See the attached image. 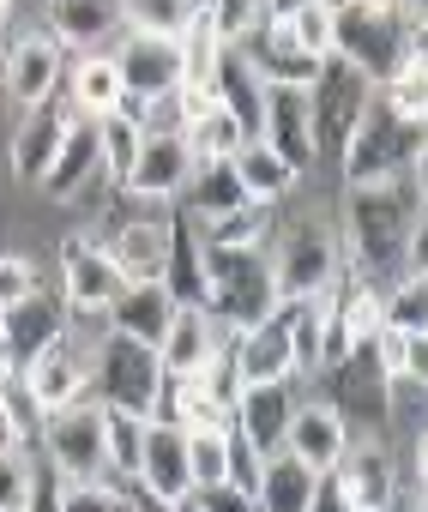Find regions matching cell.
Returning a JSON list of instances; mask_svg holds the SVG:
<instances>
[{
  "label": "cell",
  "mask_w": 428,
  "mask_h": 512,
  "mask_svg": "<svg viewBox=\"0 0 428 512\" xmlns=\"http://www.w3.org/2000/svg\"><path fill=\"white\" fill-rule=\"evenodd\" d=\"M193 500H199L205 512H260V506H254V494H248V488H236V482H218V488H193Z\"/></svg>",
  "instance_id": "42"
},
{
  "label": "cell",
  "mask_w": 428,
  "mask_h": 512,
  "mask_svg": "<svg viewBox=\"0 0 428 512\" xmlns=\"http://www.w3.org/2000/svg\"><path fill=\"white\" fill-rule=\"evenodd\" d=\"M308 512H356V500L344 494V482H338V470H320V476H314V494H308Z\"/></svg>",
  "instance_id": "43"
},
{
  "label": "cell",
  "mask_w": 428,
  "mask_h": 512,
  "mask_svg": "<svg viewBox=\"0 0 428 512\" xmlns=\"http://www.w3.org/2000/svg\"><path fill=\"white\" fill-rule=\"evenodd\" d=\"M284 452H290L296 464H308L314 476H320V470H338V458L350 452V428H344V416H338L326 398L302 392V404H296V416H290V428H284Z\"/></svg>",
  "instance_id": "16"
},
{
  "label": "cell",
  "mask_w": 428,
  "mask_h": 512,
  "mask_svg": "<svg viewBox=\"0 0 428 512\" xmlns=\"http://www.w3.org/2000/svg\"><path fill=\"white\" fill-rule=\"evenodd\" d=\"M19 380L31 386V398L43 404V410H67V404H91V350L79 344V338H55V344H43L25 368H19Z\"/></svg>",
  "instance_id": "11"
},
{
  "label": "cell",
  "mask_w": 428,
  "mask_h": 512,
  "mask_svg": "<svg viewBox=\"0 0 428 512\" xmlns=\"http://www.w3.org/2000/svg\"><path fill=\"white\" fill-rule=\"evenodd\" d=\"M151 506H175L181 494H193L187 482V434L175 422H145V452H139V482H133Z\"/></svg>",
  "instance_id": "18"
},
{
  "label": "cell",
  "mask_w": 428,
  "mask_h": 512,
  "mask_svg": "<svg viewBox=\"0 0 428 512\" xmlns=\"http://www.w3.org/2000/svg\"><path fill=\"white\" fill-rule=\"evenodd\" d=\"M169 320H175V296H169L163 284H127V290L109 302V332H115V338H133V344H145V350L163 344Z\"/></svg>",
  "instance_id": "22"
},
{
  "label": "cell",
  "mask_w": 428,
  "mask_h": 512,
  "mask_svg": "<svg viewBox=\"0 0 428 512\" xmlns=\"http://www.w3.org/2000/svg\"><path fill=\"white\" fill-rule=\"evenodd\" d=\"M296 404H302V380H260V386H242L230 416H236V434L260 458H272V452H284V428H290Z\"/></svg>",
  "instance_id": "15"
},
{
  "label": "cell",
  "mask_w": 428,
  "mask_h": 512,
  "mask_svg": "<svg viewBox=\"0 0 428 512\" xmlns=\"http://www.w3.org/2000/svg\"><path fill=\"white\" fill-rule=\"evenodd\" d=\"M49 290V272L37 266V253H13V247H0V314L19 308L25 296Z\"/></svg>",
  "instance_id": "38"
},
{
  "label": "cell",
  "mask_w": 428,
  "mask_h": 512,
  "mask_svg": "<svg viewBox=\"0 0 428 512\" xmlns=\"http://www.w3.org/2000/svg\"><path fill=\"white\" fill-rule=\"evenodd\" d=\"M13 7H19V0H0V31H7V25H13Z\"/></svg>",
  "instance_id": "47"
},
{
  "label": "cell",
  "mask_w": 428,
  "mask_h": 512,
  "mask_svg": "<svg viewBox=\"0 0 428 512\" xmlns=\"http://www.w3.org/2000/svg\"><path fill=\"white\" fill-rule=\"evenodd\" d=\"M374 362L386 380H428V332H398V326H380L368 338Z\"/></svg>",
  "instance_id": "30"
},
{
  "label": "cell",
  "mask_w": 428,
  "mask_h": 512,
  "mask_svg": "<svg viewBox=\"0 0 428 512\" xmlns=\"http://www.w3.org/2000/svg\"><path fill=\"white\" fill-rule=\"evenodd\" d=\"M368 512H380V506H368Z\"/></svg>",
  "instance_id": "49"
},
{
  "label": "cell",
  "mask_w": 428,
  "mask_h": 512,
  "mask_svg": "<svg viewBox=\"0 0 428 512\" xmlns=\"http://www.w3.org/2000/svg\"><path fill=\"white\" fill-rule=\"evenodd\" d=\"M236 368H242L248 386H260V380H296V356H290V338H284L278 314L260 320V326H248V332H236Z\"/></svg>",
  "instance_id": "27"
},
{
  "label": "cell",
  "mask_w": 428,
  "mask_h": 512,
  "mask_svg": "<svg viewBox=\"0 0 428 512\" xmlns=\"http://www.w3.org/2000/svg\"><path fill=\"white\" fill-rule=\"evenodd\" d=\"M103 446H109V482H139V452H145V416L103 410Z\"/></svg>",
  "instance_id": "32"
},
{
  "label": "cell",
  "mask_w": 428,
  "mask_h": 512,
  "mask_svg": "<svg viewBox=\"0 0 428 512\" xmlns=\"http://www.w3.org/2000/svg\"><path fill=\"white\" fill-rule=\"evenodd\" d=\"M163 512H205V506H199L193 494H181V500H175V506H163Z\"/></svg>",
  "instance_id": "46"
},
{
  "label": "cell",
  "mask_w": 428,
  "mask_h": 512,
  "mask_svg": "<svg viewBox=\"0 0 428 512\" xmlns=\"http://www.w3.org/2000/svg\"><path fill=\"white\" fill-rule=\"evenodd\" d=\"M13 446H25V440H19V428L7 422V410H0V452H13Z\"/></svg>",
  "instance_id": "44"
},
{
  "label": "cell",
  "mask_w": 428,
  "mask_h": 512,
  "mask_svg": "<svg viewBox=\"0 0 428 512\" xmlns=\"http://www.w3.org/2000/svg\"><path fill=\"white\" fill-rule=\"evenodd\" d=\"M380 326L428 332V278H404V284L380 290Z\"/></svg>",
  "instance_id": "36"
},
{
  "label": "cell",
  "mask_w": 428,
  "mask_h": 512,
  "mask_svg": "<svg viewBox=\"0 0 428 512\" xmlns=\"http://www.w3.org/2000/svg\"><path fill=\"white\" fill-rule=\"evenodd\" d=\"M115 73H121V91L127 97H163V91H181V49L175 37H145V31H121L115 49H109Z\"/></svg>",
  "instance_id": "13"
},
{
  "label": "cell",
  "mask_w": 428,
  "mask_h": 512,
  "mask_svg": "<svg viewBox=\"0 0 428 512\" xmlns=\"http://www.w3.org/2000/svg\"><path fill=\"white\" fill-rule=\"evenodd\" d=\"M272 223H278V211L248 199V205H236V211H224V217L193 223V235H199V247H266V241H272Z\"/></svg>",
  "instance_id": "29"
},
{
  "label": "cell",
  "mask_w": 428,
  "mask_h": 512,
  "mask_svg": "<svg viewBox=\"0 0 428 512\" xmlns=\"http://www.w3.org/2000/svg\"><path fill=\"white\" fill-rule=\"evenodd\" d=\"M308 494H314V470L296 464L290 452H272L260 464V482H254V506L260 512H308Z\"/></svg>",
  "instance_id": "28"
},
{
  "label": "cell",
  "mask_w": 428,
  "mask_h": 512,
  "mask_svg": "<svg viewBox=\"0 0 428 512\" xmlns=\"http://www.w3.org/2000/svg\"><path fill=\"white\" fill-rule=\"evenodd\" d=\"M187 169H193V157H187L181 133H145V139H139V157H133V169H127V181H121V193H133V199H145V205H175Z\"/></svg>",
  "instance_id": "17"
},
{
  "label": "cell",
  "mask_w": 428,
  "mask_h": 512,
  "mask_svg": "<svg viewBox=\"0 0 428 512\" xmlns=\"http://www.w3.org/2000/svg\"><path fill=\"white\" fill-rule=\"evenodd\" d=\"M187 482L193 488L230 482V428H187Z\"/></svg>",
  "instance_id": "33"
},
{
  "label": "cell",
  "mask_w": 428,
  "mask_h": 512,
  "mask_svg": "<svg viewBox=\"0 0 428 512\" xmlns=\"http://www.w3.org/2000/svg\"><path fill=\"white\" fill-rule=\"evenodd\" d=\"M211 97H218V109L254 139L260 133V115H266V79L236 55V49H224V61H218V79H211Z\"/></svg>",
  "instance_id": "26"
},
{
  "label": "cell",
  "mask_w": 428,
  "mask_h": 512,
  "mask_svg": "<svg viewBox=\"0 0 428 512\" xmlns=\"http://www.w3.org/2000/svg\"><path fill=\"white\" fill-rule=\"evenodd\" d=\"M338 482L344 494L356 500V512L368 506H386V494L398 488V458L386 440H350V452L338 458Z\"/></svg>",
  "instance_id": "23"
},
{
  "label": "cell",
  "mask_w": 428,
  "mask_h": 512,
  "mask_svg": "<svg viewBox=\"0 0 428 512\" xmlns=\"http://www.w3.org/2000/svg\"><path fill=\"white\" fill-rule=\"evenodd\" d=\"M260 19H266V0H205V25L224 49H242Z\"/></svg>",
  "instance_id": "37"
},
{
  "label": "cell",
  "mask_w": 428,
  "mask_h": 512,
  "mask_svg": "<svg viewBox=\"0 0 428 512\" xmlns=\"http://www.w3.org/2000/svg\"><path fill=\"white\" fill-rule=\"evenodd\" d=\"M61 139H67V109H61L55 97L37 103V109H19V121H13V133H7V169H13V181L37 193V181L49 175Z\"/></svg>",
  "instance_id": "14"
},
{
  "label": "cell",
  "mask_w": 428,
  "mask_h": 512,
  "mask_svg": "<svg viewBox=\"0 0 428 512\" xmlns=\"http://www.w3.org/2000/svg\"><path fill=\"white\" fill-rule=\"evenodd\" d=\"M169 235H175V205H139L127 223H115L97 247L115 260L127 284H163L169 266Z\"/></svg>",
  "instance_id": "8"
},
{
  "label": "cell",
  "mask_w": 428,
  "mask_h": 512,
  "mask_svg": "<svg viewBox=\"0 0 428 512\" xmlns=\"http://www.w3.org/2000/svg\"><path fill=\"white\" fill-rule=\"evenodd\" d=\"M13 374H19V368H13V362H7V350H0V386H7V380H13Z\"/></svg>",
  "instance_id": "48"
},
{
  "label": "cell",
  "mask_w": 428,
  "mask_h": 512,
  "mask_svg": "<svg viewBox=\"0 0 428 512\" xmlns=\"http://www.w3.org/2000/svg\"><path fill=\"white\" fill-rule=\"evenodd\" d=\"M278 308V278H272V253L266 247H205V314L248 332L272 320Z\"/></svg>",
  "instance_id": "2"
},
{
  "label": "cell",
  "mask_w": 428,
  "mask_h": 512,
  "mask_svg": "<svg viewBox=\"0 0 428 512\" xmlns=\"http://www.w3.org/2000/svg\"><path fill=\"white\" fill-rule=\"evenodd\" d=\"M31 464H37V446L0 452V512H25V500H31Z\"/></svg>",
  "instance_id": "41"
},
{
  "label": "cell",
  "mask_w": 428,
  "mask_h": 512,
  "mask_svg": "<svg viewBox=\"0 0 428 512\" xmlns=\"http://www.w3.org/2000/svg\"><path fill=\"white\" fill-rule=\"evenodd\" d=\"M242 139H248V133H242L218 103H211L205 115H193V121H187V133H181V145H187V157H193V163H230V157L242 151Z\"/></svg>",
  "instance_id": "31"
},
{
  "label": "cell",
  "mask_w": 428,
  "mask_h": 512,
  "mask_svg": "<svg viewBox=\"0 0 428 512\" xmlns=\"http://www.w3.org/2000/svg\"><path fill=\"white\" fill-rule=\"evenodd\" d=\"M296 7H308V0H266V13H272V19H290Z\"/></svg>",
  "instance_id": "45"
},
{
  "label": "cell",
  "mask_w": 428,
  "mask_h": 512,
  "mask_svg": "<svg viewBox=\"0 0 428 512\" xmlns=\"http://www.w3.org/2000/svg\"><path fill=\"white\" fill-rule=\"evenodd\" d=\"M37 458L61 476V482H97L109 470V446H103V410L97 404H67L49 410L37 428Z\"/></svg>",
  "instance_id": "7"
},
{
  "label": "cell",
  "mask_w": 428,
  "mask_h": 512,
  "mask_svg": "<svg viewBox=\"0 0 428 512\" xmlns=\"http://www.w3.org/2000/svg\"><path fill=\"white\" fill-rule=\"evenodd\" d=\"M193 13H199V0H121V31H145V37H181Z\"/></svg>",
  "instance_id": "34"
},
{
  "label": "cell",
  "mask_w": 428,
  "mask_h": 512,
  "mask_svg": "<svg viewBox=\"0 0 428 512\" xmlns=\"http://www.w3.org/2000/svg\"><path fill=\"white\" fill-rule=\"evenodd\" d=\"M230 169H236L242 193H248L254 205H272V211H278V205L302 187V175H296V169H290V163H284L266 139H242V151L230 157Z\"/></svg>",
  "instance_id": "24"
},
{
  "label": "cell",
  "mask_w": 428,
  "mask_h": 512,
  "mask_svg": "<svg viewBox=\"0 0 428 512\" xmlns=\"http://www.w3.org/2000/svg\"><path fill=\"white\" fill-rule=\"evenodd\" d=\"M428 187L422 169H404L374 187H344V278L368 290H392L404 278H428V223H422Z\"/></svg>",
  "instance_id": "1"
},
{
  "label": "cell",
  "mask_w": 428,
  "mask_h": 512,
  "mask_svg": "<svg viewBox=\"0 0 428 512\" xmlns=\"http://www.w3.org/2000/svg\"><path fill=\"white\" fill-rule=\"evenodd\" d=\"M61 73H67V49L49 37V25H31L0 55V97H13V109H37L61 91Z\"/></svg>",
  "instance_id": "9"
},
{
  "label": "cell",
  "mask_w": 428,
  "mask_h": 512,
  "mask_svg": "<svg viewBox=\"0 0 428 512\" xmlns=\"http://www.w3.org/2000/svg\"><path fill=\"white\" fill-rule=\"evenodd\" d=\"M284 25H290L296 49H302L308 61H326V55H332V7H326V0H308V7H296Z\"/></svg>",
  "instance_id": "39"
},
{
  "label": "cell",
  "mask_w": 428,
  "mask_h": 512,
  "mask_svg": "<svg viewBox=\"0 0 428 512\" xmlns=\"http://www.w3.org/2000/svg\"><path fill=\"white\" fill-rule=\"evenodd\" d=\"M236 205H248V193H242V181H236L230 163H193L187 181H181V193H175V211H181L187 223L224 217V211H236Z\"/></svg>",
  "instance_id": "25"
},
{
  "label": "cell",
  "mask_w": 428,
  "mask_h": 512,
  "mask_svg": "<svg viewBox=\"0 0 428 512\" xmlns=\"http://www.w3.org/2000/svg\"><path fill=\"white\" fill-rule=\"evenodd\" d=\"M422 157H428L422 127H404L398 115L380 109V97H368L356 133L338 151V175H344V187H374V181H392L404 169H422Z\"/></svg>",
  "instance_id": "3"
},
{
  "label": "cell",
  "mask_w": 428,
  "mask_h": 512,
  "mask_svg": "<svg viewBox=\"0 0 428 512\" xmlns=\"http://www.w3.org/2000/svg\"><path fill=\"white\" fill-rule=\"evenodd\" d=\"M127 488L133 482H109V476H97V482H61V512H121Z\"/></svg>",
  "instance_id": "40"
},
{
  "label": "cell",
  "mask_w": 428,
  "mask_h": 512,
  "mask_svg": "<svg viewBox=\"0 0 428 512\" xmlns=\"http://www.w3.org/2000/svg\"><path fill=\"white\" fill-rule=\"evenodd\" d=\"M55 338H61V290H55V284L0 314V350H7L13 368H25V362H31L43 344H55Z\"/></svg>",
  "instance_id": "20"
},
{
  "label": "cell",
  "mask_w": 428,
  "mask_h": 512,
  "mask_svg": "<svg viewBox=\"0 0 428 512\" xmlns=\"http://www.w3.org/2000/svg\"><path fill=\"white\" fill-rule=\"evenodd\" d=\"M55 278H61V302L67 308H109L127 290V278L115 272V260L91 235H79V229H67L55 241Z\"/></svg>",
  "instance_id": "10"
},
{
  "label": "cell",
  "mask_w": 428,
  "mask_h": 512,
  "mask_svg": "<svg viewBox=\"0 0 428 512\" xmlns=\"http://www.w3.org/2000/svg\"><path fill=\"white\" fill-rule=\"evenodd\" d=\"M410 49H422V13H362V7H338L332 13V55L350 61L368 85H380Z\"/></svg>",
  "instance_id": "4"
},
{
  "label": "cell",
  "mask_w": 428,
  "mask_h": 512,
  "mask_svg": "<svg viewBox=\"0 0 428 512\" xmlns=\"http://www.w3.org/2000/svg\"><path fill=\"white\" fill-rule=\"evenodd\" d=\"M49 37L67 55H103L121 37V0H49Z\"/></svg>",
  "instance_id": "19"
},
{
  "label": "cell",
  "mask_w": 428,
  "mask_h": 512,
  "mask_svg": "<svg viewBox=\"0 0 428 512\" xmlns=\"http://www.w3.org/2000/svg\"><path fill=\"white\" fill-rule=\"evenodd\" d=\"M224 344H236V332L230 326H218L205 308H175V320H169V332H163V344H157V362H163V374H199V362L211 356V350H224Z\"/></svg>",
  "instance_id": "21"
},
{
  "label": "cell",
  "mask_w": 428,
  "mask_h": 512,
  "mask_svg": "<svg viewBox=\"0 0 428 512\" xmlns=\"http://www.w3.org/2000/svg\"><path fill=\"white\" fill-rule=\"evenodd\" d=\"M368 97H374V85H368L350 61H338V55L320 61V73L308 79V115H314V151H320V163L338 169V151H344V139L356 133Z\"/></svg>",
  "instance_id": "6"
},
{
  "label": "cell",
  "mask_w": 428,
  "mask_h": 512,
  "mask_svg": "<svg viewBox=\"0 0 428 512\" xmlns=\"http://www.w3.org/2000/svg\"><path fill=\"white\" fill-rule=\"evenodd\" d=\"M139 127L127 121V115H103L97 121V151H103V181L109 187H121L127 181V169H133V157H139Z\"/></svg>",
  "instance_id": "35"
},
{
  "label": "cell",
  "mask_w": 428,
  "mask_h": 512,
  "mask_svg": "<svg viewBox=\"0 0 428 512\" xmlns=\"http://www.w3.org/2000/svg\"><path fill=\"white\" fill-rule=\"evenodd\" d=\"M302 181L320 169V151H314V115H308V85H266V115H260V133Z\"/></svg>",
  "instance_id": "12"
},
{
  "label": "cell",
  "mask_w": 428,
  "mask_h": 512,
  "mask_svg": "<svg viewBox=\"0 0 428 512\" xmlns=\"http://www.w3.org/2000/svg\"><path fill=\"white\" fill-rule=\"evenodd\" d=\"M157 386H163L157 350H145V344H133V338H115V332L91 350V404H97V410L151 416Z\"/></svg>",
  "instance_id": "5"
}]
</instances>
